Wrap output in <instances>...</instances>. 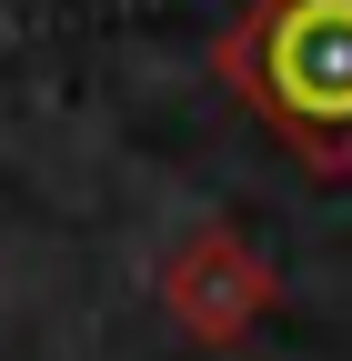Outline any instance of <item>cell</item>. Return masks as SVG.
Returning <instances> with one entry per match:
<instances>
[{
	"instance_id": "1",
	"label": "cell",
	"mask_w": 352,
	"mask_h": 361,
	"mask_svg": "<svg viewBox=\"0 0 352 361\" xmlns=\"http://www.w3.org/2000/svg\"><path fill=\"white\" fill-rule=\"evenodd\" d=\"M262 80L292 111V130H342L352 161V0H292L262 40Z\"/></svg>"
},
{
	"instance_id": "2",
	"label": "cell",
	"mask_w": 352,
	"mask_h": 361,
	"mask_svg": "<svg viewBox=\"0 0 352 361\" xmlns=\"http://www.w3.org/2000/svg\"><path fill=\"white\" fill-rule=\"evenodd\" d=\"M262 301H272V271H262L242 241H222V231H211V241H192L182 261H171V311H182L201 341H232Z\"/></svg>"
}]
</instances>
